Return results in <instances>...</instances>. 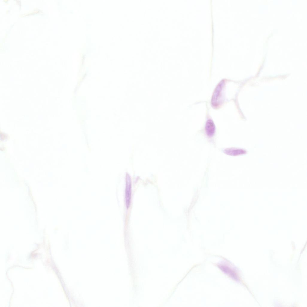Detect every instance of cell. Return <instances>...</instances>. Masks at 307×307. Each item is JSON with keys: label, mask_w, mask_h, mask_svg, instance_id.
<instances>
[{"label": "cell", "mask_w": 307, "mask_h": 307, "mask_svg": "<svg viewBox=\"0 0 307 307\" xmlns=\"http://www.w3.org/2000/svg\"><path fill=\"white\" fill-rule=\"evenodd\" d=\"M131 194V182L130 177L128 175L126 177V187L125 192V198L127 208L130 206Z\"/></svg>", "instance_id": "cell-1"}, {"label": "cell", "mask_w": 307, "mask_h": 307, "mask_svg": "<svg viewBox=\"0 0 307 307\" xmlns=\"http://www.w3.org/2000/svg\"><path fill=\"white\" fill-rule=\"evenodd\" d=\"M223 81H222L218 85L214 92L212 98V104L213 105H218V100L221 96V92L224 86Z\"/></svg>", "instance_id": "cell-2"}, {"label": "cell", "mask_w": 307, "mask_h": 307, "mask_svg": "<svg viewBox=\"0 0 307 307\" xmlns=\"http://www.w3.org/2000/svg\"><path fill=\"white\" fill-rule=\"evenodd\" d=\"M205 131L207 135L211 137L213 135L215 131V126L213 121L211 119L208 120L205 125Z\"/></svg>", "instance_id": "cell-3"}, {"label": "cell", "mask_w": 307, "mask_h": 307, "mask_svg": "<svg viewBox=\"0 0 307 307\" xmlns=\"http://www.w3.org/2000/svg\"><path fill=\"white\" fill-rule=\"evenodd\" d=\"M223 152L228 155L233 156L241 154L244 153L243 151L242 150L233 148L225 149L223 151Z\"/></svg>", "instance_id": "cell-4"}, {"label": "cell", "mask_w": 307, "mask_h": 307, "mask_svg": "<svg viewBox=\"0 0 307 307\" xmlns=\"http://www.w3.org/2000/svg\"><path fill=\"white\" fill-rule=\"evenodd\" d=\"M219 268L225 273L228 274L232 278L234 279L237 278V276L235 273L231 269L229 268L227 266L223 265H221L219 266Z\"/></svg>", "instance_id": "cell-5"}]
</instances>
